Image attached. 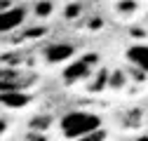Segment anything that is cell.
<instances>
[{"label": "cell", "instance_id": "6da1fadb", "mask_svg": "<svg viewBox=\"0 0 148 141\" xmlns=\"http://www.w3.org/2000/svg\"><path fill=\"white\" fill-rule=\"evenodd\" d=\"M101 129V118L92 111H71L61 118V134L68 139H89Z\"/></svg>", "mask_w": 148, "mask_h": 141}, {"label": "cell", "instance_id": "5b68a950", "mask_svg": "<svg viewBox=\"0 0 148 141\" xmlns=\"http://www.w3.org/2000/svg\"><path fill=\"white\" fill-rule=\"evenodd\" d=\"M21 90V75L14 68H0V92Z\"/></svg>", "mask_w": 148, "mask_h": 141}, {"label": "cell", "instance_id": "277c9868", "mask_svg": "<svg viewBox=\"0 0 148 141\" xmlns=\"http://www.w3.org/2000/svg\"><path fill=\"white\" fill-rule=\"evenodd\" d=\"M31 101L28 94H24L21 90H10V92H0V103L7 106V108H24Z\"/></svg>", "mask_w": 148, "mask_h": 141}, {"label": "cell", "instance_id": "9c48e42d", "mask_svg": "<svg viewBox=\"0 0 148 141\" xmlns=\"http://www.w3.org/2000/svg\"><path fill=\"white\" fill-rule=\"evenodd\" d=\"M3 127H5V122H3V120H0V132H3Z\"/></svg>", "mask_w": 148, "mask_h": 141}, {"label": "cell", "instance_id": "8992f818", "mask_svg": "<svg viewBox=\"0 0 148 141\" xmlns=\"http://www.w3.org/2000/svg\"><path fill=\"white\" fill-rule=\"evenodd\" d=\"M127 61L141 70H148V45H132L127 49Z\"/></svg>", "mask_w": 148, "mask_h": 141}, {"label": "cell", "instance_id": "52a82bcc", "mask_svg": "<svg viewBox=\"0 0 148 141\" xmlns=\"http://www.w3.org/2000/svg\"><path fill=\"white\" fill-rule=\"evenodd\" d=\"M85 75H89V66H87V61H75L73 66H68L66 73H64L66 82H78V80L85 78Z\"/></svg>", "mask_w": 148, "mask_h": 141}, {"label": "cell", "instance_id": "3957f363", "mask_svg": "<svg viewBox=\"0 0 148 141\" xmlns=\"http://www.w3.org/2000/svg\"><path fill=\"white\" fill-rule=\"evenodd\" d=\"M42 57L47 64H64L73 57V45L68 42H49L42 52Z\"/></svg>", "mask_w": 148, "mask_h": 141}, {"label": "cell", "instance_id": "ba28073f", "mask_svg": "<svg viewBox=\"0 0 148 141\" xmlns=\"http://www.w3.org/2000/svg\"><path fill=\"white\" fill-rule=\"evenodd\" d=\"M47 12H52V5H49V3H42V5L35 7V14H38V16H45Z\"/></svg>", "mask_w": 148, "mask_h": 141}, {"label": "cell", "instance_id": "7a4b0ae2", "mask_svg": "<svg viewBox=\"0 0 148 141\" xmlns=\"http://www.w3.org/2000/svg\"><path fill=\"white\" fill-rule=\"evenodd\" d=\"M26 21V10L24 7H7L0 12V33H10L19 28Z\"/></svg>", "mask_w": 148, "mask_h": 141}]
</instances>
